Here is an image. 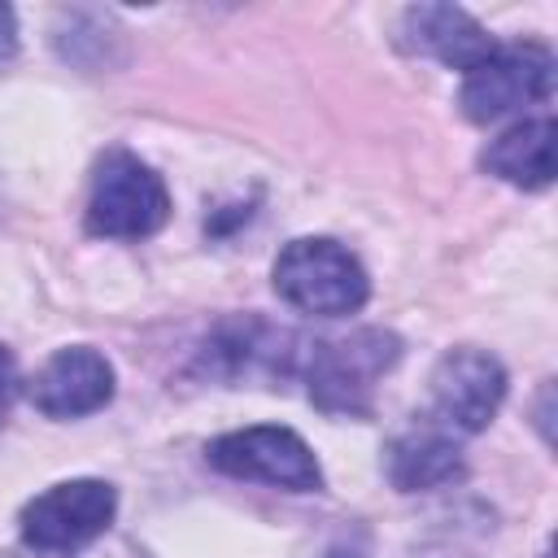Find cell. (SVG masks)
<instances>
[{
	"label": "cell",
	"mask_w": 558,
	"mask_h": 558,
	"mask_svg": "<svg viewBox=\"0 0 558 558\" xmlns=\"http://www.w3.org/2000/svg\"><path fill=\"white\" fill-rule=\"evenodd\" d=\"M270 279H275L279 301H288L301 314H318V318L353 314L371 296V279L362 262L327 235H305V240L283 244Z\"/></svg>",
	"instance_id": "cell-1"
},
{
	"label": "cell",
	"mask_w": 558,
	"mask_h": 558,
	"mask_svg": "<svg viewBox=\"0 0 558 558\" xmlns=\"http://www.w3.org/2000/svg\"><path fill=\"white\" fill-rule=\"evenodd\" d=\"M401 340L384 327H362L340 340H323L310 353L305 379H310V401L323 414H349L362 418L375 405L379 379L397 366Z\"/></svg>",
	"instance_id": "cell-2"
},
{
	"label": "cell",
	"mask_w": 558,
	"mask_h": 558,
	"mask_svg": "<svg viewBox=\"0 0 558 558\" xmlns=\"http://www.w3.org/2000/svg\"><path fill=\"white\" fill-rule=\"evenodd\" d=\"M170 218L166 183L126 148H109L92 179L87 231L105 240H144Z\"/></svg>",
	"instance_id": "cell-3"
},
{
	"label": "cell",
	"mask_w": 558,
	"mask_h": 558,
	"mask_svg": "<svg viewBox=\"0 0 558 558\" xmlns=\"http://www.w3.org/2000/svg\"><path fill=\"white\" fill-rule=\"evenodd\" d=\"M296 336L257 314L222 318L196 349V371L218 384H279L296 366Z\"/></svg>",
	"instance_id": "cell-4"
},
{
	"label": "cell",
	"mask_w": 558,
	"mask_h": 558,
	"mask_svg": "<svg viewBox=\"0 0 558 558\" xmlns=\"http://www.w3.org/2000/svg\"><path fill=\"white\" fill-rule=\"evenodd\" d=\"M554 92V52L545 44H497L475 70H466L458 105L471 122H497L523 105L549 100Z\"/></svg>",
	"instance_id": "cell-5"
},
{
	"label": "cell",
	"mask_w": 558,
	"mask_h": 558,
	"mask_svg": "<svg viewBox=\"0 0 558 558\" xmlns=\"http://www.w3.org/2000/svg\"><path fill=\"white\" fill-rule=\"evenodd\" d=\"M205 458H209L214 471H222L231 480H257V484H275V488H288V493H314V488H323L318 458L288 427L227 432V436H218L205 449Z\"/></svg>",
	"instance_id": "cell-6"
},
{
	"label": "cell",
	"mask_w": 558,
	"mask_h": 558,
	"mask_svg": "<svg viewBox=\"0 0 558 558\" xmlns=\"http://www.w3.org/2000/svg\"><path fill=\"white\" fill-rule=\"evenodd\" d=\"M118 510V493L105 480H65L22 506V541L44 554H70L96 541Z\"/></svg>",
	"instance_id": "cell-7"
},
{
	"label": "cell",
	"mask_w": 558,
	"mask_h": 558,
	"mask_svg": "<svg viewBox=\"0 0 558 558\" xmlns=\"http://www.w3.org/2000/svg\"><path fill=\"white\" fill-rule=\"evenodd\" d=\"M506 397V371L484 349H449L432 371V414L445 432H480Z\"/></svg>",
	"instance_id": "cell-8"
},
{
	"label": "cell",
	"mask_w": 558,
	"mask_h": 558,
	"mask_svg": "<svg viewBox=\"0 0 558 558\" xmlns=\"http://www.w3.org/2000/svg\"><path fill=\"white\" fill-rule=\"evenodd\" d=\"M113 397V366L105 353L74 344L57 349L31 379V405L48 418H83Z\"/></svg>",
	"instance_id": "cell-9"
},
{
	"label": "cell",
	"mask_w": 558,
	"mask_h": 558,
	"mask_svg": "<svg viewBox=\"0 0 558 558\" xmlns=\"http://www.w3.org/2000/svg\"><path fill=\"white\" fill-rule=\"evenodd\" d=\"M401 44L449 70H475L493 57V35L458 4H410L401 13Z\"/></svg>",
	"instance_id": "cell-10"
},
{
	"label": "cell",
	"mask_w": 558,
	"mask_h": 558,
	"mask_svg": "<svg viewBox=\"0 0 558 558\" xmlns=\"http://www.w3.org/2000/svg\"><path fill=\"white\" fill-rule=\"evenodd\" d=\"M484 170L514 187H549L554 179V118H527L484 148Z\"/></svg>",
	"instance_id": "cell-11"
},
{
	"label": "cell",
	"mask_w": 558,
	"mask_h": 558,
	"mask_svg": "<svg viewBox=\"0 0 558 558\" xmlns=\"http://www.w3.org/2000/svg\"><path fill=\"white\" fill-rule=\"evenodd\" d=\"M388 480L401 493H423L449 484L462 471V453L445 427H414L388 445Z\"/></svg>",
	"instance_id": "cell-12"
},
{
	"label": "cell",
	"mask_w": 558,
	"mask_h": 558,
	"mask_svg": "<svg viewBox=\"0 0 558 558\" xmlns=\"http://www.w3.org/2000/svg\"><path fill=\"white\" fill-rule=\"evenodd\" d=\"M13 392H17V366L9 357V349L0 344V423L9 418V405H13Z\"/></svg>",
	"instance_id": "cell-13"
},
{
	"label": "cell",
	"mask_w": 558,
	"mask_h": 558,
	"mask_svg": "<svg viewBox=\"0 0 558 558\" xmlns=\"http://www.w3.org/2000/svg\"><path fill=\"white\" fill-rule=\"evenodd\" d=\"M17 52V17L9 4H0V65H9Z\"/></svg>",
	"instance_id": "cell-14"
}]
</instances>
